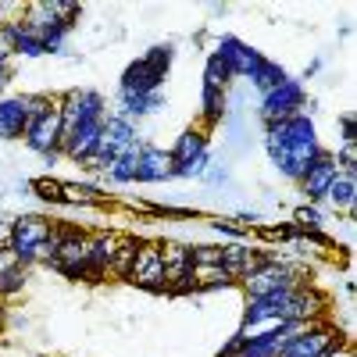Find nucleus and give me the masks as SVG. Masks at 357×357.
<instances>
[{
  "mask_svg": "<svg viewBox=\"0 0 357 357\" xmlns=\"http://www.w3.org/2000/svg\"><path fill=\"white\" fill-rule=\"evenodd\" d=\"M329 318V296H325L318 286L304 282L301 289H293L289 304L282 307V321H301V325H314Z\"/></svg>",
  "mask_w": 357,
  "mask_h": 357,
  "instance_id": "obj_9",
  "label": "nucleus"
},
{
  "mask_svg": "<svg viewBox=\"0 0 357 357\" xmlns=\"http://www.w3.org/2000/svg\"><path fill=\"white\" fill-rule=\"evenodd\" d=\"M139 243H143V236H136V232H132V236H122V247H118V254H114V261H111V268H107L111 279H129Z\"/></svg>",
  "mask_w": 357,
  "mask_h": 357,
  "instance_id": "obj_27",
  "label": "nucleus"
},
{
  "mask_svg": "<svg viewBox=\"0 0 357 357\" xmlns=\"http://www.w3.org/2000/svg\"><path fill=\"white\" fill-rule=\"evenodd\" d=\"M215 54L225 61V68L232 72V79H250L257 68H261V50H254L247 40H240V36H218V47H215Z\"/></svg>",
  "mask_w": 357,
  "mask_h": 357,
  "instance_id": "obj_11",
  "label": "nucleus"
},
{
  "mask_svg": "<svg viewBox=\"0 0 357 357\" xmlns=\"http://www.w3.org/2000/svg\"><path fill=\"white\" fill-rule=\"evenodd\" d=\"M340 340H343V329H340L333 318H325V321L307 325L301 336H293V340L279 350V357H325Z\"/></svg>",
  "mask_w": 357,
  "mask_h": 357,
  "instance_id": "obj_5",
  "label": "nucleus"
},
{
  "mask_svg": "<svg viewBox=\"0 0 357 357\" xmlns=\"http://www.w3.org/2000/svg\"><path fill=\"white\" fill-rule=\"evenodd\" d=\"M165 79H168L165 72H158L154 65H146L139 57L122 72V93H158Z\"/></svg>",
  "mask_w": 357,
  "mask_h": 357,
  "instance_id": "obj_18",
  "label": "nucleus"
},
{
  "mask_svg": "<svg viewBox=\"0 0 357 357\" xmlns=\"http://www.w3.org/2000/svg\"><path fill=\"white\" fill-rule=\"evenodd\" d=\"M100 129H104V118L100 122H82L65 143H61V158H68V161H75V165H82L89 154L97 151V143H100Z\"/></svg>",
  "mask_w": 357,
  "mask_h": 357,
  "instance_id": "obj_17",
  "label": "nucleus"
},
{
  "mask_svg": "<svg viewBox=\"0 0 357 357\" xmlns=\"http://www.w3.org/2000/svg\"><path fill=\"white\" fill-rule=\"evenodd\" d=\"M318 68H321V61H311V65L304 68V79H311V75H318Z\"/></svg>",
  "mask_w": 357,
  "mask_h": 357,
  "instance_id": "obj_42",
  "label": "nucleus"
},
{
  "mask_svg": "<svg viewBox=\"0 0 357 357\" xmlns=\"http://www.w3.org/2000/svg\"><path fill=\"white\" fill-rule=\"evenodd\" d=\"M54 107L61 114V143L82 122H100V118H107V100L97 89H68L65 97H54Z\"/></svg>",
  "mask_w": 357,
  "mask_h": 357,
  "instance_id": "obj_1",
  "label": "nucleus"
},
{
  "mask_svg": "<svg viewBox=\"0 0 357 357\" xmlns=\"http://www.w3.org/2000/svg\"><path fill=\"white\" fill-rule=\"evenodd\" d=\"M0 97H4V93H0Z\"/></svg>",
  "mask_w": 357,
  "mask_h": 357,
  "instance_id": "obj_44",
  "label": "nucleus"
},
{
  "mask_svg": "<svg viewBox=\"0 0 357 357\" xmlns=\"http://www.w3.org/2000/svg\"><path fill=\"white\" fill-rule=\"evenodd\" d=\"M272 261V250H264V247H250L247 240L243 243H222V268L240 282L247 279L250 272H257L261 264Z\"/></svg>",
  "mask_w": 357,
  "mask_h": 357,
  "instance_id": "obj_12",
  "label": "nucleus"
},
{
  "mask_svg": "<svg viewBox=\"0 0 357 357\" xmlns=\"http://www.w3.org/2000/svg\"><path fill=\"white\" fill-rule=\"evenodd\" d=\"M321 204H329L336 215L354 218V204H357V175L340 172V175L333 178V186L325 190V200H321Z\"/></svg>",
  "mask_w": 357,
  "mask_h": 357,
  "instance_id": "obj_19",
  "label": "nucleus"
},
{
  "mask_svg": "<svg viewBox=\"0 0 357 357\" xmlns=\"http://www.w3.org/2000/svg\"><path fill=\"white\" fill-rule=\"evenodd\" d=\"M54 222L47 215H15V232H11V250L25 268H36V250L47 243Z\"/></svg>",
  "mask_w": 357,
  "mask_h": 357,
  "instance_id": "obj_4",
  "label": "nucleus"
},
{
  "mask_svg": "<svg viewBox=\"0 0 357 357\" xmlns=\"http://www.w3.org/2000/svg\"><path fill=\"white\" fill-rule=\"evenodd\" d=\"M193 264H222V243H190Z\"/></svg>",
  "mask_w": 357,
  "mask_h": 357,
  "instance_id": "obj_34",
  "label": "nucleus"
},
{
  "mask_svg": "<svg viewBox=\"0 0 357 357\" xmlns=\"http://www.w3.org/2000/svg\"><path fill=\"white\" fill-rule=\"evenodd\" d=\"M33 193L43 200V204H54V207H61V178H50V175H40L33 178Z\"/></svg>",
  "mask_w": 357,
  "mask_h": 357,
  "instance_id": "obj_32",
  "label": "nucleus"
},
{
  "mask_svg": "<svg viewBox=\"0 0 357 357\" xmlns=\"http://www.w3.org/2000/svg\"><path fill=\"white\" fill-rule=\"evenodd\" d=\"M207 165H211V154H197L193 161H183V165H175V178H204Z\"/></svg>",
  "mask_w": 357,
  "mask_h": 357,
  "instance_id": "obj_36",
  "label": "nucleus"
},
{
  "mask_svg": "<svg viewBox=\"0 0 357 357\" xmlns=\"http://www.w3.org/2000/svg\"><path fill=\"white\" fill-rule=\"evenodd\" d=\"M168 178H175L172 154L161 151V146H154V143H143V151H139V178L136 183H168Z\"/></svg>",
  "mask_w": 357,
  "mask_h": 357,
  "instance_id": "obj_16",
  "label": "nucleus"
},
{
  "mask_svg": "<svg viewBox=\"0 0 357 357\" xmlns=\"http://www.w3.org/2000/svg\"><path fill=\"white\" fill-rule=\"evenodd\" d=\"M11 232H15V215L0 211V247H8V243H11Z\"/></svg>",
  "mask_w": 357,
  "mask_h": 357,
  "instance_id": "obj_40",
  "label": "nucleus"
},
{
  "mask_svg": "<svg viewBox=\"0 0 357 357\" xmlns=\"http://www.w3.org/2000/svg\"><path fill=\"white\" fill-rule=\"evenodd\" d=\"M0 250H4V247H0Z\"/></svg>",
  "mask_w": 357,
  "mask_h": 357,
  "instance_id": "obj_43",
  "label": "nucleus"
},
{
  "mask_svg": "<svg viewBox=\"0 0 357 357\" xmlns=\"http://www.w3.org/2000/svg\"><path fill=\"white\" fill-rule=\"evenodd\" d=\"M190 282L197 293H218V289H236V279L225 272L222 264H193Z\"/></svg>",
  "mask_w": 357,
  "mask_h": 357,
  "instance_id": "obj_20",
  "label": "nucleus"
},
{
  "mask_svg": "<svg viewBox=\"0 0 357 357\" xmlns=\"http://www.w3.org/2000/svg\"><path fill=\"white\" fill-rule=\"evenodd\" d=\"M143 61L168 75V68H172V61H175V47H172V43H158V47H151V50L143 54Z\"/></svg>",
  "mask_w": 357,
  "mask_h": 357,
  "instance_id": "obj_33",
  "label": "nucleus"
},
{
  "mask_svg": "<svg viewBox=\"0 0 357 357\" xmlns=\"http://www.w3.org/2000/svg\"><path fill=\"white\" fill-rule=\"evenodd\" d=\"M111 197L93 183H65L61 178V207H104Z\"/></svg>",
  "mask_w": 357,
  "mask_h": 357,
  "instance_id": "obj_21",
  "label": "nucleus"
},
{
  "mask_svg": "<svg viewBox=\"0 0 357 357\" xmlns=\"http://www.w3.org/2000/svg\"><path fill=\"white\" fill-rule=\"evenodd\" d=\"M111 161H114V158H107V154H97V151H93V154H89V158L82 161V168H86V172H93V175H107Z\"/></svg>",
  "mask_w": 357,
  "mask_h": 357,
  "instance_id": "obj_37",
  "label": "nucleus"
},
{
  "mask_svg": "<svg viewBox=\"0 0 357 357\" xmlns=\"http://www.w3.org/2000/svg\"><path fill=\"white\" fill-rule=\"evenodd\" d=\"M139 143V132H136V122H129V118L122 114H107L104 118V129H100V143H97V154H107V158H118L126 154L129 146Z\"/></svg>",
  "mask_w": 357,
  "mask_h": 357,
  "instance_id": "obj_13",
  "label": "nucleus"
},
{
  "mask_svg": "<svg viewBox=\"0 0 357 357\" xmlns=\"http://www.w3.org/2000/svg\"><path fill=\"white\" fill-rule=\"evenodd\" d=\"M333 161L340 165V172L357 175V139H343V143H340V151L333 154Z\"/></svg>",
  "mask_w": 357,
  "mask_h": 357,
  "instance_id": "obj_35",
  "label": "nucleus"
},
{
  "mask_svg": "<svg viewBox=\"0 0 357 357\" xmlns=\"http://www.w3.org/2000/svg\"><path fill=\"white\" fill-rule=\"evenodd\" d=\"M207 225H211V232H218V236H225V240L229 243H243L247 240V236H250V229L240 222V218H211V222H207Z\"/></svg>",
  "mask_w": 357,
  "mask_h": 357,
  "instance_id": "obj_30",
  "label": "nucleus"
},
{
  "mask_svg": "<svg viewBox=\"0 0 357 357\" xmlns=\"http://www.w3.org/2000/svg\"><path fill=\"white\" fill-rule=\"evenodd\" d=\"M304 104H307L304 82L301 79H286V82H279L275 89H268V93L257 100V118L264 126H275V122H286V118L301 114Z\"/></svg>",
  "mask_w": 357,
  "mask_h": 357,
  "instance_id": "obj_3",
  "label": "nucleus"
},
{
  "mask_svg": "<svg viewBox=\"0 0 357 357\" xmlns=\"http://www.w3.org/2000/svg\"><path fill=\"white\" fill-rule=\"evenodd\" d=\"M340 136L343 139H357V118H354V111L340 114Z\"/></svg>",
  "mask_w": 357,
  "mask_h": 357,
  "instance_id": "obj_39",
  "label": "nucleus"
},
{
  "mask_svg": "<svg viewBox=\"0 0 357 357\" xmlns=\"http://www.w3.org/2000/svg\"><path fill=\"white\" fill-rule=\"evenodd\" d=\"M289 225H293V232H301V236L325 232V211H321V204H301V207H293Z\"/></svg>",
  "mask_w": 357,
  "mask_h": 357,
  "instance_id": "obj_26",
  "label": "nucleus"
},
{
  "mask_svg": "<svg viewBox=\"0 0 357 357\" xmlns=\"http://www.w3.org/2000/svg\"><path fill=\"white\" fill-rule=\"evenodd\" d=\"M289 75H286V68L282 65H275V61H268V57H264V61H261V68L247 79L254 89H257V97H264L268 93V89H275L279 82H286Z\"/></svg>",
  "mask_w": 357,
  "mask_h": 357,
  "instance_id": "obj_28",
  "label": "nucleus"
},
{
  "mask_svg": "<svg viewBox=\"0 0 357 357\" xmlns=\"http://www.w3.org/2000/svg\"><path fill=\"white\" fill-rule=\"evenodd\" d=\"M50 272L65 275V279H89V232L86 229H75V225H65L61 232V243H57V254L54 261L47 264Z\"/></svg>",
  "mask_w": 357,
  "mask_h": 357,
  "instance_id": "obj_2",
  "label": "nucleus"
},
{
  "mask_svg": "<svg viewBox=\"0 0 357 357\" xmlns=\"http://www.w3.org/2000/svg\"><path fill=\"white\" fill-rule=\"evenodd\" d=\"M118 247H122V232H114V229L89 232V279H86V282L107 279V268H111Z\"/></svg>",
  "mask_w": 357,
  "mask_h": 357,
  "instance_id": "obj_14",
  "label": "nucleus"
},
{
  "mask_svg": "<svg viewBox=\"0 0 357 357\" xmlns=\"http://www.w3.org/2000/svg\"><path fill=\"white\" fill-rule=\"evenodd\" d=\"M161 247V264H165V293H197L190 282V243L183 240H158Z\"/></svg>",
  "mask_w": 357,
  "mask_h": 357,
  "instance_id": "obj_6",
  "label": "nucleus"
},
{
  "mask_svg": "<svg viewBox=\"0 0 357 357\" xmlns=\"http://www.w3.org/2000/svg\"><path fill=\"white\" fill-rule=\"evenodd\" d=\"M325 357H357V350H354V343L343 336V340H340V343H336L329 354H325Z\"/></svg>",
  "mask_w": 357,
  "mask_h": 357,
  "instance_id": "obj_41",
  "label": "nucleus"
},
{
  "mask_svg": "<svg viewBox=\"0 0 357 357\" xmlns=\"http://www.w3.org/2000/svg\"><path fill=\"white\" fill-rule=\"evenodd\" d=\"M139 151H143V139L136 143V146H129L126 154H118L114 161H111V168H107V183H114V186H126V183H136L139 178Z\"/></svg>",
  "mask_w": 357,
  "mask_h": 357,
  "instance_id": "obj_23",
  "label": "nucleus"
},
{
  "mask_svg": "<svg viewBox=\"0 0 357 357\" xmlns=\"http://www.w3.org/2000/svg\"><path fill=\"white\" fill-rule=\"evenodd\" d=\"M22 139H25L29 151L47 158V161L61 158V114H57V107H50L43 118H36V122H29Z\"/></svg>",
  "mask_w": 357,
  "mask_h": 357,
  "instance_id": "obj_8",
  "label": "nucleus"
},
{
  "mask_svg": "<svg viewBox=\"0 0 357 357\" xmlns=\"http://www.w3.org/2000/svg\"><path fill=\"white\" fill-rule=\"evenodd\" d=\"M336 175H340V165L333 161L329 151H325V154L304 172V178H301L296 186H301V193H304L307 204H321V200H325V190L333 186V178H336Z\"/></svg>",
  "mask_w": 357,
  "mask_h": 357,
  "instance_id": "obj_15",
  "label": "nucleus"
},
{
  "mask_svg": "<svg viewBox=\"0 0 357 357\" xmlns=\"http://www.w3.org/2000/svg\"><path fill=\"white\" fill-rule=\"evenodd\" d=\"M207 151V136H204V129H183L175 136V146H172V161L175 165H183V161H193L197 154H204Z\"/></svg>",
  "mask_w": 357,
  "mask_h": 357,
  "instance_id": "obj_25",
  "label": "nucleus"
},
{
  "mask_svg": "<svg viewBox=\"0 0 357 357\" xmlns=\"http://www.w3.org/2000/svg\"><path fill=\"white\" fill-rule=\"evenodd\" d=\"M200 183H207V186H225V183H229V168H225V165H207V172H204Z\"/></svg>",
  "mask_w": 357,
  "mask_h": 357,
  "instance_id": "obj_38",
  "label": "nucleus"
},
{
  "mask_svg": "<svg viewBox=\"0 0 357 357\" xmlns=\"http://www.w3.org/2000/svg\"><path fill=\"white\" fill-rule=\"evenodd\" d=\"M25 282H29V268H15V272L0 275V304L15 301V296L25 289Z\"/></svg>",
  "mask_w": 357,
  "mask_h": 357,
  "instance_id": "obj_31",
  "label": "nucleus"
},
{
  "mask_svg": "<svg viewBox=\"0 0 357 357\" xmlns=\"http://www.w3.org/2000/svg\"><path fill=\"white\" fill-rule=\"evenodd\" d=\"M325 154L321 139H307V143H286L279 154H272V165L279 168L282 178H289V183H301L304 172Z\"/></svg>",
  "mask_w": 357,
  "mask_h": 357,
  "instance_id": "obj_10",
  "label": "nucleus"
},
{
  "mask_svg": "<svg viewBox=\"0 0 357 357\" xmlns=\"http://www.w3.org/2000/svg\"><path fill=\"white\" fill-rule=\"evenodd\" d=\"M22 136H25V100L0 97V139H22Z\"/></svg>",
  "mask_w": 357,
  "mask_h": 357,
  "instance_id": "obj_22",
  "label": "nucleus"
},
{
  "mask_svg": "<svg viewBox=\"0 0 357 357\" xmlns=\"http://www.w3.org/2000/svg\"><path fill=\"white\" fill-rule=\"evenodd\" d=\"M200 118H204V126H222L229 118V93L200 86Z\"/></svg>",
  "mask_w": 357,
  "mask_h": 357,
  "instance_id": "obj_24",
  "label": "nucleus"
},
{
  "mask_svg": "<svg viewBox=\"0 0 357 357\" xmlns=\"http://www.w3.org/2000/svg\"><path fill=\"white\" fill-rule=\"evenodd\" d=\"M136 289H146V293H165V264H161V247L158 240H146L143 236V243L136 250V261H132V272L129 279Z\"/></svg>",
  "mask_w": 357,
  "mask_h": 357,
  "instance_id": "obj_7",
  "label": "nucleus"
},
{
  "mask_svg": "<svg viewBox=\"0 0 357 357\" xmlns=\"http://www.w3.org/2000/svg\"><path fill=\"white\" fill-rule=\"evenodd\" d=\"M204 86H207V89H222V93H229L232 72L225 68V61H222L218 54H207V61H204Z\"/></svg>",
  "mask_w": 357,
  "mask_h": 357,
  "instance_id": "obj_29",
  "label": "nucleus"
}]
</instances>
